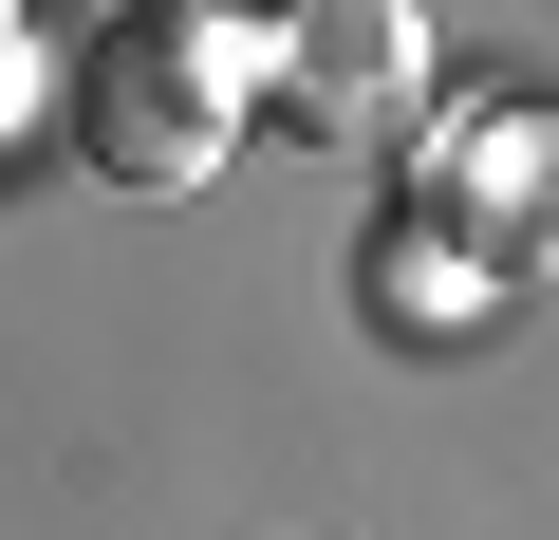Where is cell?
Returning a JSON list of instances; mask_svg holds the SVG:
<instances>
[{
	"label": "cell",
	"mask_w": 559,
	"mask_h": 540,
	"mask_svg": "<svg viewBox=\"0 0 559 540\" xmlns=\"http://www.w3.org/2000/svg\"><path fill=\"white\" fill-rule=\"evenodd\" d=\"M242 75H261V20H112V38H75V168L94 187H205L224 131H242Z\"/></svg>",
	"instance_id": "6da1fadb"
},
{
	"label": "cell",
	"mask_w": 559,
	"mask_h": 540,
	"mask_svg": "<svg viewBox=\"0 0 559 540\" xmlns=\"http://www.w3.org/2000/svg\"><path fill=\"white\" fill-rule=\"evenodd\" d=\"M411 205H429L448 261H485V280H559V94H485V112H448L429 168H411Z\"/></svg>",
	"instance_id": "7a4b0ae2"
},
{
	"label": "cell",
	"mask_w": 559,
	"mask_h": 540,
	"mask_svg": "<svg viewBox=\"0 0 559 540\" xmlns=\"http://www.w3.org/2000/svg\"><path fill=\"white\" fill-rule=\"evenodd\" d=\"M261 75L299 131H392L411 75H429V20H392V0H355V20H261Z\"/></svg>",
	"instance_id": "3957f363"
}]
</instances>
